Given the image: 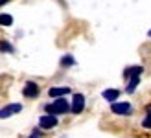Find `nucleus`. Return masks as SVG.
I'll list each match as a JSON object with an SVG mask.
<instances>
[{"mask_svg": "<svg viewBox=\"0 0 151 138\" xmlns=\"http://www.w3.org/2000/svg\"><path fill=\"white\" fill-rule=\"evenodd\" d=\"M149 37H151V29H149Z\"/></svg>", "mask_w": 151, "mask_h": 138, "instance_id": "obj_17", "label": "nucleus"}, {"mask_svg": "<svg viewBox=\"0 0 151 138\" xmlns=\"http://www.w3.org/2000/svg\"><path fill=\"white\" fill-rule=\"evenodd\" d=\"M0 50H6V52H13V48H11V44L9 42H0Z\"/></svg>", "mask_w": 151, "mask_h": 138, "instance_id": "obj_14", "label": "nucleus"}, {"mask_svg": "<svg viewBox=\"0 0 151 138\" xmlns=\"http://www.w3.org/2000/svg\"><path fill=\"white\" fill-rule=\"evenodd\" d=\"M142 72H144V68L142 66H131V68H125L124 70V78H134V75H140Z\"/></svg>", "mask_w": 151, "mask_h": 138, "instance_id": "obj_8", "label": "nucleus"}, {"mask_svg": "<svg viewBox=\"0 0 151 138\" xmlns=\"http://www.w3.org/2000/svg\"><path fill=\"white\" fill-rule=\"evenodd\" d=\"M0 24H2V26H11L13 24V17H11V15H0Z\"/></svg>", "mask_w": 151, "mask_h": 138, "instance_id": "obj_11", "label": "nucleus"}, {"mask_svg": "<svg viewBox=\"0 0 151 138\" xmlns=\"http://www.w3.org/2000/svg\"><path fill=\"white\" fill-rule=\"evenodd\" d=\"M68 92H70L68 87H54V88H50L48 94H50L52 98H63L65 94H68Z\"/></svg>", "mask_w": 151, "mask_h": 138, "instance_id": "obj_7", "label": "nucleus"}, {"mask_svg": "<svg viewBox=\"0 0 151 138\" xmlns=\"http://www.w3.org/2000/svg\"><path fill=\"white\" fill-rule=\"evenodd\" d=\"M24 96L26 98H37L39 96V87H37L33 81H28L24 85Z\"/></svg>", "mask_w": 151, "mask_h": 138, "instance_id": "obj_6", "label": "nucleus"}, {"mask_svg": "<svg viewBox=\"0 0 151 138\" xmlns=\"http://www.w3.org/2000/svg\"><path fill=\"white\" fill-rule=\"evenodd\" d=\"M138 83H140V75H134V78H129V85H127V92H134V88L138 87Z\"/></svg>", "mask_w": 151, "mask_h": 138, "instance_id": "obj_10", "label": "nucleus"}, {"mask_svg": "<svg viewBox=\"0 0 151 138\" xmlns=\"http://www.w3.org/2000/svg\"><path fill=\"white\" fill-rule=\"evenodd\" d=\"M57 124H59L57 116H52V114H44V116H41V120H39V125L42 129H54Z\"/></svg>", "mask_w": 151, "mask_h": 138, "instance_id": "obj_5", "label": "nucleus"}, {"mask_svg": "<svg viewBox=\"0 0 151 138\" xmlns=\"http://www.w3.org/2000/svg\"><path fill=\"white\" fill-rule=\"evenodd\" d=\"M37 136H39V131H33V134L29 136V138H37Z\"/></svg>", "mask_w": 151, "mask_h": 138, "instance_id": "obj_15", "label": "nucleus"}, {"mask_svg": "<svg viewBox=\"0 0 151 138\" xmlns=\"http://www.w3.org/2000/svg\"><path fill=\"white\" fill-rule=\"evenodd\" d=\"M22 111V105L20 103H9V105H6L0 109V118H9L13 116V114H17Z\"/></svg>", "mask_w": 151, "mask_h": 138, "instance_id": "obj_3", "label": "nucleus"}, {"mask_svg": "<svg viewBox=\"0 0 151 138\" xmlns=\"http://www.w3.org/2000/svg\"><path fill=\"white\" fill-rule=\"evenodd\" d=\"M4 4H7V0H0V6H4Z\"/></svg>", "mask_w": 151, "mask_h": 138, "instance_id": "obj_16", "label": "nucleus"}, {"mask_svg": "<svg viewBox=\"0 0 151 138\" xmlns=\"http://www.w3.org/2000/svg\"><path fill=\"white\" fill-rule=\"evenodd\" d=\"M44 111H46V114H52V116H55V114H65L70 111V105L66 103L65 98H57L54 103H50L44 107Z\"/></svg>", "mask_w": 151, "mask_h": 138, "instance_id": "obj_1", "label": "nucleus"}, {"mask_svg": "<svg viewBox=\"0 0 151 138\" xmlns=\"http://www.w3.org/2000/svg\"><path fill=\"white\" fill-rule=\"evenodd\" d=\"M142 125H144L146 129H149V127H151V107L147 109V116L144 118V121H142Z\"/></svg>", "mask_w": 151, "mask_h": 138, "instance_id": "obj_13", "label": "nucleus"}, {"mask_svg": "<svg viewBox=\"0 0 151 138\" xmlns=\"http://www.w3.org/2000/svg\"><path fill=\"white\" fill-rule=\"evenodd\" d=\"M107 101H112L114 103L116 101V98L120 96V90H116V88H107V90H103V94H101Z\"/></svg>", "mask_w": 151, "mask_h": 138, "instance_id": "obj_9", "label": "nucleus"}, {"mask_svg": "<svg viewBox=\"0 0 151 138\" xmlns=\"http://www.w3.org/2000/svg\"><path fill=\"white\" fill-rule=\"evenodd\" d=\"M83 109H85V96H83V94H76L74 99H72L70 111L74 114H79V112H83Z\"/></svg>", "mask_w": 151, "mask_h": 138, "instance_id": "obj_4", "label": "nucleus"}, {"mask_svg": "<svg viewBox=\"0 0 151 138\" xmlns=\"http://www.w3.org/2000/svg\"><path fill=\"white\" fill-rule=\"evenodd\" d=\"M74 63H76V61H74L72 55H65V57H61V65H63V66H72Z\"/></svg>", "mask_w": 151, "mask_h": 138, "instance_id": "obj_12", "label": "nucleus"}, {"mask_svg": "<svg viewBox=\"0 0 151 138\" xmlns=\"http://www.w3.org/2000/svg\"><path fill=\"white\" fill-rule=\"evenodd\" d=\"M111 111L114 112V114H122V116H127V114H131V111H133V107H131V103H127V101H122V103H112L111 105Z\"/></svg>", "mask_w": 151, "mask_h": 138, "instance_id": "obj_2", "label": "nucleus"}]
</instances>
